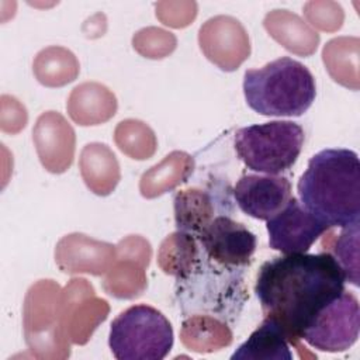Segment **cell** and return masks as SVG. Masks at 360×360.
<instances>
[{"label":"cell","mask_w":360,"mask_h":360,"mask_svg":"<svg viewBox=\"0 0 360 360\" xmlns=\"http://www.w3.org/2000/svg\"><path fill=\"white\" fill-rule=\"evenodd\" d=\"M345 274L329 252L273 257L259 269L255 292L264 318L274 321L301 359H315L301 343L316 315L345 291Z\"/></svg>","instance_id":"obj_1"},{"label":"cell","mask_w":360,"mask_h":360,"mask_svg":"<svg viewBox=\"0 0 360 360\" xmlns=\"http://www.w3.org/2000/svg\"><path fill=\"white\" fill-rule=\"evenodd\" d=\"M301 204L329 228H345L360 218V163L349 149L314 155L298 181Z\"/></svg>","instance_id":"obj_2"},{"label":"cell","mask_w":360,"mask_h":360,"mask_svg":"<svg viewBox=\"0 0 360 360\" xmlns=\"http://www.w3.org/2000/svg\"><path fill=\"white\" fill-rule=\"evenodd\" d=\"M246 104L267 117H300L314 103L315 79L309 69L288 56L249 69L243 76Z\"/></svg>","instance_id":"obj_3"},{"label":"cell","mask_w":360,"mask_h":360,"mask_svg":"<svg viewBox=\"0 0 360 360\" xmlns=\"http://www.w3.org/2000/svg\"><path fill=\"white\" fill-rule=\"evenodd\" d=\"M176 297L183 316L208 314L232 323L248 300L243 269L211 260L200 246L193 269L177 278Z\"/></svg>","instance_id":"obj_4"},{"label":"cell","mask_w":360,"mask_h":360,"mask_svg":"<svg viewBox=\"0 0 360 360\" xmlns=\"http://www.w3.org/2000/svg\"><path fill=\"white\" fill-rule=\"evenodd\" d=\"M62 287L55 280H38L27 291L22 305L25 343L34 357L65 360L70 342L63 328Z\"/></svg>","instance_id":"obj_5"},{"label":"cell","mask_w":360,"mask_h":360,"mask_svg":"<svg viewBox=\"0 0 360 360\" xmlns=\"http://www.w3.org/2000/svg\"><path fill=\"white\" fill-rule=\"evenodd\" d=\"M304 145V129L292 121H270L240 128L235 150L253 172L277 176L297 162Z\"/></svg>","instance_id":"obj_6"},{"label":"cell","mask_w":360,"mask_h":360,"mask_svg":"<svg viewBox=\"0 0 360 360\" xmlns=\"http://www.w3.org/2000/svg\"><path fill=\"white\" fill-rule=\"evenodd\" d=\"M108 346L118 360H162L173 347V328L156 308L132 305L111 322Z\"/></svg>","instance_id":"obj_7"},{"label":"cell","mask_w":360,"mask_h":360,"mask_svg":"<svg viewBox=\"0 0 360 360\" xmlns=\"http://www.w3.org/2000/svg\"><path fill=\"white\" fill-rule=\"evenodd\" d=\"M359 328V301L353 292L345 290L316 315L301 339L321 352H345L356 343Z\"/></svg>","instance_id":"obj_8"},{"label":"cell","mask_w":360,"mask_h":360,"mask_svg":"<svg viewBox=\"0 0 360 360\" xmlns=\"http://www.w3.org/2000/svg\"><path fill=\"white\" fill-rule=\"evenodd\" d=\"M177 231L198 236L218 215L233 211L231 187L226 181L211 180L204 187L195 186L180 190L173 198Z\"/></svg>","instance_id":"obj_9"},{"label":"cell","mask_w":360,"mask_h":360,"mask_svg":"<svg viewBox=\"0 0 360 360\" xmlns=\"http://www.w3.org/2000/svg\"><path fill=\"white\" fill-rule=\"evenodd\" d=\"M63 328L72 345H86L94 330L107 319L110 305L96 295L94 287L83 277L68 281L62 290Z\"/></svg>","instance_id":"obj_10"},{"label":"cell","mask_w":360,"mask_h":360,"mask_svg":"<svg viewBox=\"0 0 360 360\" xmlns=\"http://www.w3.org/2000/svg\"><path fill=\"white\" fill-rule=\"evenodd\" d=\"M204 56L224 72L236 70L250 55V39L239 20L232 15L208 18L198 30Z\"/></svg>","instance_id":"obj_11"},{"label":"cell","mask_w":360,"mask_h":360,"mask_svg":"<svg viewBox=\"0 0 360 360\" xmlns=\"http://www.w3.org/2000/svg\"><path fill=\"white\" fill-rule=\"evenodd\" d=\"M266 226L270 248L283 255L307 253L315 240L330 229L295 197H291L281 211L267 219Z\"/></svg>","instance_id":"obj_12"},{"label":"cell","mask_w":360,"mask_h":360,"mask_svg":"<svg viewBox=\"0 0 360 360\" xmlns=\"http://www.w3.org/2000/svg\"><path fill=\"white\" fill-rule=\"evenodd\" d=\"M202 252L214 262L245 269L256 250V236L231 215L215 217L197 236Z\"/></svg>","instance_id":"obj_13"},{"label":"cell","mask_w":360,"mask_h":360,"mask_svg":"<svg viewBox=\"0 0 360 360\" xmlns=\"http://www.w3.org/2000/svg\"><path fill=\"white\" fill-rule=\"evenodd\" d=\"M32 141L39 162L46 172L60 174L72 166L76 134L60 112H42L32 128Z\"/></svg>","instance_id":"obj_14"},{"label":"cell","mask_w":360,"mask_h":360,"mask_svg":"<svg viewBox=\"0 0 360 360\" xmlns=\"http://www.w3.org/2000/svg\"><path fill=\"white\" fill-rule=\"evenodd\" d=\"M117 257L115 246L80 232L65 235L55 248V263L66 274L104 276Z\"/></svg>","instance_id":"obj_15"},{"label":"cell","mask_w":360,"mask_h":360,"mask_svg":"<svg viewBox=\"0 0 360 360\" xmlns=\"http://www.w3.org/2000/svg\"><path fill=\"white\" fill-rule=\"evenodd\" d=\"M238 207L249 217L267 221L291 198V183L283 176H242L232 190Z\"/></svg>","instance_id":"obj_16"},{"label":"cell","mask_w":360,"mask_h":360,"mask_svg":"<svg viewBox=\"0 0 360 360\" xmlns=\"http://www.w3.org/2000/svg\"><path fill=\"white\" fill-rule=\"evenodd\" d=\"M118 108L115 94L98 82H84L76 86L66 101V110L73 122L94 127L110 121Z\"/></svg>","instance_id":"obj_17"},{"label":"cell","mask_w":360,"mask_h":360,"mask_svg":"<svg viewBox=\"0 0 360 360\" xmlns=\"http://www.w3.org/2000/svg\"><path fill=\"white\" fill-rule=\"evenodd\" d=\"M263 27L267 34L284 49L298 56H311L319 45V34L298 14L276 8L263 18Z\"/></svg>","instance_id":"obj_18"},{"label":"cell","mask_w":360,"mask_h":360,"mask_svg":"<svg viewBox=\"0 0 360 360\" xmlns=\"http://www.w3.org/2000/svg\"><path fill=\"white\" fill-rule=\"evenodd\" d=\"M79 169L84 184L96 195H110L121 180L117 156L105 143H87L80 152Z\"/></svg>","instance_id":"obj_19"},{"label":"cell","mask_w":360,"mask_h":360,"mask_svg":"<svg viewBox=\"0 0 360 360\" xmlns=\"http://www.w3.org/2000/svg\"><path fill=\"white\" fill-rule=\"evenodd\" d=\"M195 169L191 155L184 150H173L159 163L143 172L139 179V191L143 198L152 200L173 191L186 183Z\"/></svg>","instance_id":"obj_20"},{"label":"cell","mask_w":360,"mask_h":360,"mask_svg":"<svg viewBox=\"0 0 360 360\" xmlns=\"http://www.w3.org/2000/svg\"><path fill=\"white\" fill-rule=\"evenodd\" d=\"M183 346L195 353H214L228 347L233 340L229 323L208 314L184 316L180 329Z\"/></svg>","instance_id":"obj_21"},{"label":"cell","mask_w":360,"mask_h":360,"mask_svg":"<svg viewBox=\"0 0 360 360\" xmlns=\"http://www.w3.org/2000/svg\"><path fill=\"white\" fill-rule=\"evenodd\" d=\"M359 37H338L328 41L322 49V62L330 79L350 90L360 89Z\"/></svg>","instance_id":"obj_22"},{"label":"cell","mask_w":360,"mask_h":360,"mask_svg":"<svg viewBox=\"0 0 360 360\" xmlns=\"http://www.w3.org/2000/svg\"><path fill=\"white\" fill-rule=\"evenodd\" d=\"M290 346L281 328L274 321L263 318L248 340L233 352L231 360H291Z\"/></svg>","instance_id":"obj_23"},{"label":"cell","mask_w":360,"mask_h":360,"mask_svg":"<svg viewBox=\"0 0 360 360\" xmlns=\"http://www.w3.org/2000/svg\"><path fill=\"white\" fill-rule=\"evenodd\" d=\"M150 262L143 259L117 255L114 264L104 274V291L118 300H135L148 287L146 269Z\"/></svg>","instance_id":"obj_24"},{"label":"cell","mask_w":360,"mask_h":360,"mask_svg":"<svg viewBox=\"0 0 360 360\" xmlns=\"http://www.w3.org/2000/svg\"><path fill=\"white\" fill-rule=\"evenodd\" d=\"M79 72L76 55L65 46H46L35 55L32 62V73L45 87H63L75 82Z\"/></svg>","instance_id":"obj_25"},{"label":"cell","mask_w":360,"mask_h":360,"mask_svg":"<svg viewBox=\"0 0 360 360\" xmlns=\"http://www.w3.org/2000/svg\"><path fill=\"white\" fill-rule=\"evenodd\" d=\"M200 253V245L191 233L176 231L167 235L158 250V266L176 278L184 277L194 266Z\"/></svg>","instance_id":"obj_26"},{"label":"cell","mask_w":360,"mask_h":360,"mask_svg":"<svg viewBox=\"0 0 360 360\" xmlns=\"http://www.w3.org/2000/svg\"><path fill=\"white\" fill-rule=\"evenodd\" d=\"M114 142L124 155L135 160H146L158 149V139L153 129L146 122L135 118H127L117 124Z\"/></svg>","instance_id":"obj_27"},{"label":"cell","mask_w":360,"mask_h":360,"mask_svg":"<svg viewBox=\"0 0 360 360\" xmlns=\"http://www.w3.org/2000/svg\"><path fill=\"white\" fill-rule=\"evenodd\" d=\"M322 249L329 252L343 270L346 281L359 285V222L345 226L336 235L326 231L322 240Z\"/></svg>","instance_id":"obj_28"},{"label":"cell","mask_w":360,"mask_h":360,"mask_svg":"<svg viewBox=\"0 0 360 360\" xmlns=\"http://www.w3.org/2000/svg\"><path fill=\"white\" fill-rule=\"evenodd\" d=\"M132 46L141 56L156 60L174 52L177 38L167 30L159 27H145L134 34Z\"/></svg>","instance_id":"obj_29"},{"label":"cell","mask_w":360,"mask_h":360,"mask_svg":"<svg viewBox=\"0 0 360 360\" xmlns=\"http://www.w3.org/2000/svg\"><path fill=\"white\" fill-rule=\"evenodd\" d=\"M302 10L308 24L323 32H336L345 21V11L336 1L312 0L305 3Z\"/></svg>","instance_id":"obj_30"},{"label":"cell","mask_w":360,"mask_h":360,"mask_svg":"<svg viewBox=\"0 0 360 360\" xmlns=\"http://www.w3.org/2000/svg\"><path fill=\"white\" fill-rule=\"evenodd\" d=\"M195 1H158L155 3V13L158 20L172 28H184L190 25L197 17Z\"/></svg>","instance_id":"obj_31"},{"label":"cell","mask_w":360,"mask_h":360,"mask_svg":"<svg viewBox=\"0 0 360 360\" xmlns=\"http://www.w3.org/2000/svg\"><path fill=\"white\" fill-rule=\"evenodd\" d=\"M28 121V114L15 97L3 94L1 96V111H0V128L7 134H18L25 128Z\"/></svg>","instance_id":"obj_32"}]
</instances>
